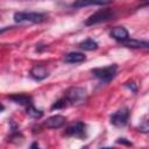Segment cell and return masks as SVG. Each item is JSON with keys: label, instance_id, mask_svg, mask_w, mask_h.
<instances>
[{"label": "cell", "instance_id": "cell-11", "mask_svg": "<svg viewBox=\"0 0 149 149\" xmlns=\"http://www.w3.org/2000/svg\"><path fill=\"white\" fill-rule=\"evenodd\" d=\"M122 45L127 47V48H133V49H139V48H144L147 49L149 47V43L147 41H140V40H135V38H127L125 41L121 42Z\"/></svg>", "mask_w": 149, "mask_h": 149}, {"label": "cell", "instance_id": "cell-14", "mask_svg": "<svg viewBox=\"0 0 149 149\" xmlns=\"http://www.w3.org/2000/svg\"><path fill=\"white\" fill-rule=\"evenodd\" d=\"M79 48L86 51H92V50L98 49V43L92 38H86L85 41L79 43Z\"/></svg>", "mask_w": 149, "mask_h": 149}, {"label": "cell", "instance_id": "cell-18", "mask_svg": "<svg viewBox=\"0 0 149 149\" xmlns=\"http://www.w3.org/2000/svg\"><path fill=\"white\" fill-rule=\"evenodd\" d=\"M126 86H128L129 88H132V91H133V92H136V86L134 85V83H127V84H126Z\"/></svg>", "mask_w": 149, "mask_h": 149}, {"label": "cell", "instance_id": "cell-21", "mask_svg": "<svg viewBox=\"0 0 149 149\" xmlns=\"http://www.w3.org/2000/svg\"><path fill=\"white\" fill-rule=\"evenodd\" d=\"M35 147H38V144H37V143H34V144H31V148H35Z\"/></svg>", "mask_w": 149, "mask_h": 149}, {"label": "cell", "instance_id": "cell-20", "mask_svg": "<svg viewBox=\"0 0 149 149\" xmlns=\"http://www.w3.org/2000/svg\"><path fill=\"white\" fill-rule=\"evenodd\" d=\"M3 109H5V106H3V105H2L1 102H0V113H1V112H2Z\"/></svg>", "mask_w": 149, "mask_h": 149}, {"label": "cell", "instance_id": "cell-4", "mask_svg": "<svg viewBox=\"0 0 149 149\" xmlns=\"http://www.w3.org/2000/svg\"><path fill=\"white\" fill-rule=\"evenodd\" d=\"M116 70H118V66L115 64H112V65H108V66H104V68H95V69H92L91 72L92 74L98 78L99 80H101L102 83H109L115 73H116Z\"/></svg>", "mask_w": 149, "mask_h": 149}, {"label": "cell", "instance_id": "cell-12", "mask_svg": "<svg viewBox=\"0 0 149 149\" xmlns=\"http://www.w3.org/2000/svg\"><path fill=\"white\" fill-rule=\"evenodd\" d=\"M86 59L85 55L81 52H77V51H72L69 52L64 56V62L65 63H70V64H77V63H81Z\"/></svg>", "mask_w": 149, "mask_h": 149}, {"label": "cell", "instance_id": "cell-6", "mask_svg": "<svg viewBox=\"0 0 149 149\" xmlns=\"http://www.w3.org/2000/svg\"><path fill=\"white\" fill-rule=\"evenodd\" d=\"M129 119V109L127 107H123L116 112H114L111 116H109V121L113 126L115 127H123L127 125Z\"/></svg>", "mask_w": 149, "mask_h": 149}, {"label": "cell", "instance_id": "cell-3", "mask_svg": "<svg viewBox=\"0 0 149 149\" xmlns=\"http://www.w3.org/2000/svg\"><path fill=\"white\" fill-rule=\"evenodd\" d=\"M114 16H115V12L113 9H109V8L100 9V10L95 12L94 14H92L88 19H86L85 24L86 26H93V24L102 23V22H106V21L112 20Z\"/></svg>", "mask_w": 149, "mask_h": 149}, {"label": "cell", "instance_id": "cell-8", "mask_svg": "<svg viewBox=\"0 0 149 149\" xmlns=\"http://www.w3.org/2000/svg\"><path fill=\"white\" fill-rule=\"evenodd\" d=\"M112 0H74L71 5L72 8H83L87 6H104L111 3Z\"/></svg>", "mask_w": 149, "mask_h": 149}, {"label": "cell", "instance_id": "cell-16", "mask_svg": "<svg viewBox=\"0 0 149 149\" xmlns=\"http://www.w3.org/2000/svg\"><path fill=\"white\" fill-rule=\"evenodd\" d=\"M66 105H68V101H66L65 97H63L54 102V105L51 106V109H61V108H64Z\"/></svg>", "mask_w": 149, "mask_h": 149}, {"label": "cell", "instance_id": "cell-19", "mask_svg": "<svg viewBox=\"0 0 149 149\" xmlns=\"http://www.w3.org/2000/svg\"><path fill=\"white\" fill-rule=\"evenodd\" d=\"M12 28H13V27H3V28L0 29V34L5 33V31H7V30H9V29H12Z\"/></svg>", "mask_w": 149, "mask_h": 149}, {"label": "cell", "instance_id": "cell-15", "mask_svg": "<svg viewBox=\"0 0 149 149\" xmlns=\"http://www.w3.org/2000/svg\"><path fill=\"white\" fill-rule=\"evenodd\" d=\"M27 114L34 119H40L43 115V112L41 109H37L33 104H29L27 105Z\"/></svg>", "mask_w": 149, "mask_h": 149}, {"label": "cell", "instance_id": "cell-1", "mask_svg": "<svg viewBox=\"0 0 149 149\" xmlns=\"http://www.w3.org/2000/svg\"><path fill=\"white\" fill-rule=\"evenodd\" d=\"M64 97L68 102H70L71 105L78 106V105H83L87 100V92L83 87L73 86L66 90Z\"/></svg>", "mask_w": 149, "mask_h": 149}, {"label": "cell", "instance_id": "cell-9", "mask_svg": "<svg viewBox=\"0 0 149 149\" xmlns=\"http://www.w3.org/2000/svg\"><path fill=\"white\" fill-rule=\"evenodd\" d=\"M30 76L35 80H43L49 76V72L43 65H35L30 70Z\"/></svg>", "mask_w": 149, "mask_h": 149}, {"label": "cell", "instance_id": "cell-7", "mask_svg": "<svg viewBox=\"0 0 149 149\" xmlns=\"http://www.w3.org/2000/svg\"><path fill=\"white\" fill-rule=\"evenodd\" d=\"M65 121H66L65 116L56 114V115H52V116L48 118L44 121V126L47 128H50V129H58V128H61L65 123Z\"/></svg>", "mask_w": 149, "mask_h": 149}, {"label": "cell", "instance_id": "cell-13", "mask_svg": "<svg viewBox=\"0 0 149 149\" xmlns=\"http://www.w3.org/2000/svg\"><path fill=\"white\" fill-rule=\"evenodd\" d=\"M10 100H13L14 102L16 104H20V105H23V106H27L29 104H33V98L28 94H24V93H15V94H12L8 97Z\"/></svg>", "mask_w": 149, "mask_h": 149}, {"label": "cell", "instance_id": "cell-17", "mask_svg": "<svg viewBox=\"0 0 149 149\" xmlns=\"http://www.w3.org/2000/svg\"><path fill=\"white\" fill-rule=\"evenodd\" d=\"M116 143L126 144V146H133V143H132L130 141H128L127 139H118V140H116Z\"/></svg>", "mask_w": 149, "mask_h": 149}, {"label": "cell", "instance_id": "cell-10", "mask_svg": "<svg viewBox=\"0 0 149 149\" xmlns=\"http://www.w3.org/2000/svg\"><path fill=\"white\" fill-rule=\"evenodd\" d=\"M111 36L116 41H125L129 37V33L125 27H115L111 30Z\"/></svg>", "mask_w": 149, "mask_h": 149}, {"label": "cell", "instance_id": "cell-2", "mask_svg": "<svg viewBox=\"0 0 149 149\" xmlns=\"http://www.w3.org/2000/svg\"><path fill=\"white\" fill-rule=\"evenodd\" d=\"M47 16L43 13H37V12H16L14 14V21L17 23H41L45 21Z\"/></svg>", "mask_w": 149, "mask_h": 149}, {"label": "cell", "instance_id": "cell-5", "mask_svg": "<svg viewBox=\"0 0 149 149\" xmlns=\"http://www.w3.org/2000/svg\"><path fill=\"white\" fill-rule=\"evenodd\" d=\"M64 135L71 136V137H78V139H84L86 137V126L81 121H77L74 123H71L65 128Z\"/></svg>", "mask_w": 149, "mask_h": 149}]
</instances>
